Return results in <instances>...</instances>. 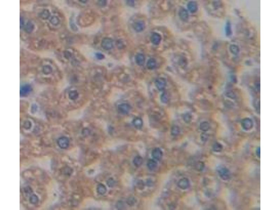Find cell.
I'll list each match as a JSON object with an SVG mask.
<instances>
[{
	"label": "cell",
	"instance_id": "1",
	"mask_svg": "<svg viewBox=\"0 0 280 210\" xmlns=\"http://www.w3.org/2000/svg\"><path fill=\"white\" fill-rule=\"evenodd\" d=\"M217 170L219 175L222 179L226 180L230 178V172L225 167L222 166H219Z\"/></svg>",
	"mask_w": 280,
	"mask_h": 210
},
{
	"label": "cell",
	"instance_id": "2",
	"mask_svg": "<svg viewBox=\"0 0 280 210\" xmlns=\"http://www.w3.org/2000/svg\"><path fill=\"white\" fill-rule=\"evenodd\" d=\"M101 47L106 50H111L113 47V40L110 37H105L102 41Z\"/></svg>",
	"mask_w": 280,
	"mask_h": 210
},
{
	"label": "cell",
	"instance_id": "3",
	"mask_svg": "<svg viewBox=\"0 0 280 210\" xmlns=\"http://www.w3.org/2000/svg\"><path fill=\"white\" fill-rule=\"evenodd\" d=\"M118 110L121 114H126L129 113L131 109L130 105L126 103H122L118 105Z\"/></svg>",
	"mask_w": 280,
	"mask_h": 210
},
{
	"label": "cell",
	"instance_id": "4",
	"mask_svg": "<svg viewBox=\"0 0 280 210\" xmlns=\"http://www.w3.org/2000/svg\"><path fill=\"white\" fill-rule=\"evenodd\" d=\"M190 186L189 180L186 178H182L179 180L178 186L180 188L183 190L187 189Z\"/></svg>",
	"mask_w": 280,
	"mask_h": 210
},
{
	"label": "cell",
	"instance_id": "5",
	"mask_svg": "<svg viewBox=\"0 0 280 210\" xmlns=\"http://www.w3.org/2000/svg\"><path fill=\"white\" fill-rule=\"evenodd\" d=\"M155 86L158 90H163L164 89L166 85V82L164 78H160L156 80L155 82Z\"/></svg>",
	"mask_w": 280,
	"mask_h": 210
},
{
	"label": "cell",
	"instance_id": "6",
	"mask_svg": "<svg viewBox=\"0 0 280 210\" xmlns=\"http://www.w3.org/2000/svg\"><path fill=\"white\" fill-rule=\"evenodd\" d=\"M145 28V23L144 21L139 20L135 22L134 25V28L137 32H140L144 30Z\"/></svg>",
	"mask_w": 280,
	"mask_h": 210
},
{
	"label": "cell",
	"instance_id": "7",
	"mask_svg": "<svg viewBox=\"0 0 280 210\" xmlns=\"http://www.w3.org/2000/svg\"><path fill=\"white\" fill-rule=\"evenodd\" d=\"M152 155L154 159L158 160H160L163 156L162 151L159 148H155L152 151Z\"/></svg>",
	"mask_w": 280,
	"mask_h": 210
},
{
	"label": "cell",
	"instance_id": "8",
	"mask_svg": "<svg viewBox=\"0 0 280 210\" xmlns=\"http://www.w3.org/2000/svg\"><path fill=\"white\" fill-rule=\"evenodd\" d=\"M162 40V37L159 34L154 33L151 37V41L152 43L155 45H158L160 43Z\"/></svg>",
	"mask_w": 280,
	"mask_h": 210
},
{
	"label": "cell",
	"instance_id": "9",
	"mask_svg": "<svg viewBox=\"0 0 280 210\" xmlns=\"http://www.w3.org/2000/svg\"><path fill=\"white\" fill-rule=\"evenodd\" d=\"M179 15L181 20L183 21H187L189 18V14L185 8L181 7L179 12Z\"/></svg>",
	"mask_w": 280,
	"mask_h": 210
},
{
	"label": "cell",
	"instance_id": "10",
	"mask_svg": "<svg viewBox=\"0 0 280 210\" xmlns=\"http://www.w3.org/2000/svg\"><path fill=\"white\" fill-rule=\"evenodd\" d=\"M135 61L138 66H143L144 64L145 57L142 54L138 53L135 56Z\"/></svg>",
	"mask_w": 280,
	"mask_h": 210
},
{
	"label": "cell",
	"instance_id": "11",
	"mask_svg": "<svg viewBox=\"0 0 280 210\" xmlns=\"http://www.w3.org/2000/svg\"><path fill=\"white\" fill-rule=\"evenodd\" d=\"M188 8L191 12L194 13L198 10V5L197 3L194 1H191L189 2L187 5Z\"/></svg>",
	"mask_w": 280,
	"mask_h": 210
},
{
	"label": "cell",
	"instance_id": "12",
	"mask_svg": "<svg viewBox=\"0 0 280 210\" xmlns=\"http://www.w3.org/2000/svg\"><path fill=\"white\" fill-rule=\"evenodd\" d=\"M134 126L138 129H140L143 125V121L140 118L137 117L134 119L133 121Z\"/></svg>",
	"mask_w": 280,
	"mask_h": 210
},
{
	"label": "cell",
	"instance_id": "13",
	"mask_svg": "<svg viewBox=\"0 0 280 210\" xmlns=\"http://www.w3.org/2000/svg\"><path fill=\"white\" fill-rule=\"evenodd\" d=\"M157 163L154 159H149L147 164L148 168L151 171L155 170L157 168Z\"/></svg>",
	"mask_w": 280,
	"mask_h": 210
},
{
	"label": "cell",
	"instance_id": "14",
	"mask_svg": "<svg viewBox=\"0 0 280 210\" xmlns=\"http://www.w3.org/2000/svg\"><path fill=\"white\" fill-rule=\"evenodd\" d=\"M156 60L154 58L149 59L147 63V67L148 69L152 70L155 68L156 66Z\"/></svg>",
	"mask_w": 280,
	"mask_h": 210
},
{
	"label": "cell",
	"instance_id": "15",
	"mask_svg": "<svg viewBox=\"0 0 280 210\" xmlns=\"http://www.w3.org/2000/svg\"><path fill=\"white\" fill-rule=\"evenodd\" d=\"M97 191L99 194L103 195L105 194L107 192V188L105 185L102 184H100L97 186Z\"/></svg>",
	"mask_w": 280,
	"mask_h": 210
},
{
	"label": "cell",
	"instance_id": "16",
	"mask_svg": "<svg viewBox=\"0 0 280 210\" xmlns=\"http://www.w3.org/2000/svg\"><path fill=\"white\" fill-rule=\"evenodd\" d=\"M143 162V159L141 156H136L133 160V163L135 166L139 167L142 165Z\"/></svg>",
	"mask_w": 280,
	"mask_h": 210
},
{
	"label": "cell",
	"instance_id": "17",
	"mask_svg": "<svg viewBox=\"0 0 280 210\" xmlns=\"http://www.w3.org/2000/svg\"><path fill=\"white\" fill-rule=\"evenodd\" d=\"M180 129L179 126L174 125L172 126L171 129V134L172 136H177L179 134Z\"/></svg>",
	"mask_w": 280,
	"mask_h": 210
},
{
	"label": "cell",
	"instance_id": "18",
	"mask_svg": "<svg viewBox=\"0 0 280 210\" xmlns=\"http://www.w3.org/2000/svg\"><path fill=\"white\" fill-rule=\"evenodd\" d=\"M225 32H226V35L227 36H229L231 35L232 33L231 26L229 22H228L226 23V26H225Z\"/></svg>",
	"mask_w": 280,
	"mask_h": 210
},
{
	"label": "cell",
	"instance_id": "19",
	"mask_svg": "<svg viewBox=\"0 0 280 210\" xmlns=\"http://www.w3.org/2000/svg\"><path fill=\"white\" fill-rule=\"evenodd\" d=\"M183 120L184 121L187 123L190 122L191 121L192 116L191 114L189 113H187L184 114L183 116Z\"/></svg>",
	"mask_w": 280,
	"mask_h": 210
},
{
	"label": "cell",
	"instance_id": "20",
	"mask_svg": "<svg viewBox=\"0 0 280 210\" xmlns=\"http://www.w3.org/2000/svg\"><path fill=\"white\" fill-rule=\"evenodd\" d=\"M162 101L163 103H166L168 101V97L167 94L166 93H163L162 94L161 97Z\"/></svg>",
	"mask_w": 280,
	"mask_h": 210
},
{
	"label": "cell",
	"instance_id": "21",
	"mask_svg": "<svg viewBox=\"0 0 280 210\" xmlns=\"http://www.w3.org/2000/svg\"><path fill=\"white\" fill-rule=\"evenodd\" d=\"M135 201H136V200H135V198H133V197H130L127 200V202L129 205L133 206L135 204V202H136Z\"/></svg>",
	"mask_w": 280,
	"mask_h": 210
},
{
	"label": "cell",
	"instance_id": "22",
	"mask_svg": "<svg viewBox=\"0 0 280 210\" xmlns=\"http://www.w3.org/2000/svg\"><path fill=\"white\" fill-rule=\"evenodd\" d=\"M115 184V182L112 178L109 179L107 182V184L109 187H112Z\"/></svg>",
	"mask_w": 280,
	"mask_h": 210
},
{
	"label": "cell",
	"instance_id": "23",
	"mask_svg": "<svg viewBox=\"0 0 280 210\" xmlns=\"http://www.w3.org/2000/svg\"><path fill=\"white\" fill-rule=\"evenodd\" d=\"M231 50H232L233 53L235 54L238 53L239 52V48L237 46L235 45H232Z\"/></svg>",
	"mask_w": 280,
	"mask_h": 210
},
{
	"label": "cell",
	"instance_id": "24",
	"mask_svg": "<svg viewBox=\"0 0 280 210\" xmlns=\"http://www.w3.org/2000/svg\"><path fill=\"white\" fill-rule=\"evenodd\" d=\"M97 4L100 6H105L107 5V1H105V0L98 1L97 2Z\"/></svg>",
	"mask_w": 280,
	"mask_h": 210
},
{
	"label": "cell",
	"instance_id": "25",
	"mask_svg": "<svg viewBox=\"0 0 280 210\" xmlns=\"http://www.w3.org/2000/svg\"><path fill=\"white\" fill-rule=\"evenodd\" d=\"M96 58L98 60H102L105 58V56L102 54L101 53H97L95 54Z\"/></svg>",
	"mask_w": 280,
	"mask_h": 210
},
{
	"label": "cell",
	"instance_id": "26",
	"mask_svg": "<svg viewBox=\"0 0 280 210\" xmlns=\"http://www.w3.org/2000/svg\"><path fill=\"white\" fill-rule=\"evenodd\" d=\"M207 125L206 123H203L200 125V128L203 130H207Z\"/></svg>",
	"mask_w": 280,
	"mask_h": 210
},
{
	"label": "cell",
	"instance_id": "27",
	"mask_svg": "<svg viewBox=\"0 0 280 210\" xmlns=\"http://www.w3.org/2000/svg\"><path fill=\"white\" fill-rule=\"evenodd\" d=\"M203 167L202 164L201 163H198L196 165V169L198 170H201Z\"/></svg>",
	"mask_w": 280,
	"mask_h": 210
},
{
	"label": "cell",
	"instance_id": "28",
	"mask_svg": "<svg viewBox=\"0 0 280 210\" xmlns=\"http://www.w3.org/2000/svg\"><path fill=\"white\" fill-rule=\"evenodd\" d=\"M37 200H37V197L35 195H33L31 197V202L33 203H36Z\"/></svg>",
	"mask_w": 280,
	"mask_h": 210
},
{
	"label": "cell",
	"instance_id": "29",
	"mask_svg": "<svg viewBox=\"0 0 280 210\" xmlns=\"http://www.w3.org/2000/svg\"><path fill=\"white\" fill-rule=\"evenodd\" d=\"M126 4L129 6L133 7L135 5V2L134 1H127Z\"/></svg>",
	"mask_w": 280,
	"mask_h": 210
},
{
	"label": "cell",
	"instance_id": "30",
	"mask_svg": "<svg viewBox=\"0 0 280 210\" xmlns=\"http://www.w3.org/2000/svg\"><path fill=\"white\" fill-rule=\"evenodd\" d=\"M78 94L77 92H73L71 93V98L73 99L77 98V97H78Z\"/></svg>",
	"mask_w": 280,
	"mask_h": 210
}]
</instances>
